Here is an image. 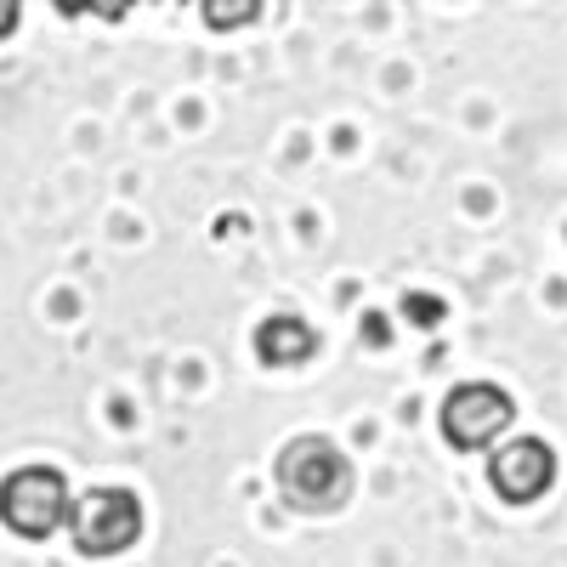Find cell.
I'll list each match as a JSON object with an SVG mask.
<instances>
[{
  "mask_svg": "<svg viewBox=\"0 0 567 567\" xmlns=\"http://www.w3.org/2000/svg\"><path fill=\"white\" fill-rule=\"evenodd\" d=\"M74 516V494L63 483V471L52 465H23L0 483V523L18 539H52Z\"/></svg>",
  "mask_w": 567,
  "mask_h": 567,
  "instance_id": "7a4b0ae2",
  "label": "cell"
},
{
  "mask_svg": "<svg viewBox=\"0 0 567 567\" xmlns=\"http://www.w3.org/2000/svg\"><path fill=\"white\" fill-rule=\"evenodd\" d=\"M18 29V7H12V0H0V34H12Z\"/></svg>",
  "mask_w": 567,
  "mask_h": 567,
  "instance_id": "30bf717a",
  "label": "cell"
},
{
  "mask_svg": "<svg viewBox=\"0 0 567 567\" xmlns=\"http://www.w3.org/2000/svg\"><path fill=\"white\" fill-rule=\"evenodd\" d=\"M437 414H443V437H449L454 449H494V443L511 432L516 403H511V392L494 386V381H465V386H454V392L443 398Z\"/></svg>",
  "mask_w": 567,
  "mask_h": 567,
  "instance_id": "277c9868",
  "label": "cell"
},
{
  "mask_svg": "<svg viewBox=\"0 0 567 567\" xmlns=\"http://www.w3.org/2000/svg\"><path fill=\"white\" fill-rule=\"evenodd\" d=\"M488 483L511 505H534L556 483V454L545 437H511L488 454Z\"/></svg>",
  "mask_w": 567,
  "mask_h": 567,
  "instance_id": "5b68a950",
  "label": "cell"
},
{
  "mask_svg": "<svg viewBox=\"0 0 567 567\" xmlns=\"http://www.w3.org/2000/svg\"><path fill=\"white\" fill-rule=\"evenodd\" d=\"M69 528L80 556H125L142 539V499L131 488H91L74 499Z\"/></svg>",
  "mask_w": 567,
  "mask_h": 567,
  "instance_id": "3957f363",
  "label": "cell"
},
{
  "mask_svg": "<svg viewBox=\"0 0 567 567\" xmlns=\"http://www.w3.org/2000/svg\"><path fill=\"white\" fill-rule=\"evenodd\" d=\"M403 318L414 329H437L443 323V301L437 296H403Z\"/></svg>",
  "mask_w": 567,
  "mask_h": 567,
  "instance_id": "52a82bcc",
  "label": "cell"
},
{
  "mask_svg": "<svg viewBox=\"0 0 567 567\" xmlns=\"http://www.w3.org/2000/svg\"><path fill=\"white\" fill-rule=\"evenodd\" d=\"M261 18V7H205V23H216V29H233V23H256Z\"/></svg>",
  "mask_w": 567,
  "mask_h": 567,
  "instance_id": "ba28073f",
  "label": "cell"
},
{
  "mask_svg": "<svg viewBox=\"0 0 567 567\" xmlns=\"http://www.w3.org/2000/svg\"><path fill=\"white\" fill-rule=\"evenodd\" d=\"M312 347H318V329H312L307 318H296V312H272V318L256 323V358H261L267 369L307 363Z\"/></svg>",
  "mask_w": 567,
  "mask_h": 567,
  "instance_id": "8992f818",
  "label": "cell"
},
{
  "mask_svg": "<svg viewBox=\"0 0 567 567\" xmlns=\"http://www.w3.org/2000/svg\"><path fill=\"white\" fill-rule=\"evenodd\" d=\"M363 341H374V347L386 341V323H381V312H369V318H363Z\"/></svg>",
  "mask_w": 567,
  "mask_h": 567,
  "instance_id": "9c48e42d",
  "label": "cell"
},
{
  "mask_svg": "<svg viewBox=\"0 0 567 567\" xmlns=\"http://www.w3.org/2000/svg\"><path fill=\"white\" fill-rule=\"evenodd\" d=\"M272 477H278V494L290 499L296 511H341L347 494H352V460L329 437L307 432V437H296L290 449L278 454Z\"/></svg>",
  "mask_w": 567,
  "mask_h": 567,
  "instance_id": "6da1fadb",
  "label": "cell"
}]
</instances>
